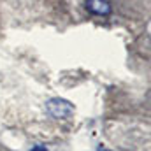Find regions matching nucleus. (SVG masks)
Masks as SVG:
<instances>
[{
    "label": "nucleus",
    "mask_w": 151,
    "mask_h": 151,
    "mask_svg": "<svg viewBox=\"0 0 151 151\" xmlns=\"http://www.w3.org/2000/svg\"><path fill=\"white\" fill-rule=\"evenodd\" d=\"M46 111L55 119H65L74 113V106L65 99H51L46 104Z\"/></svg>",
    "instance_id": "obj_1"
},
{
    "label": "nucleus",
    "mask_w": 151,
    "mask_h": 151,
    "mask_svg": "<svg viewBox=\"0 0 151 151\" xmlns=\"http://www.w3.org/2000/svg\"><path fill=\"white\" fill-rule=\"evenodd\" d=\"M86 9L95 16H109L113 5L109 4V0H86Z\"/></svg>",
    "instance_id": "obj_2"
},
{
    "label": "nucleus",
    "mask_w": 151,
    "mask_h": 151,
    "mask_svg": "<svg viewBox=\"0 0 151 151\" xmlns=\"http://www.w3.org/2000/svg\"><path fill=\"white\" fill-rule=\"evenodd\" d=\"M32 151H47V150H46L44 146H34V148H32Z\"/></svg>",
    "instance_id": "obj_3"
},
{
    "label": "nucleus",
    "mask_w": 151,
    "mask_h": 151,
    "mask_svg": "<svg viewBox=\"0 0 151 151\" xmlns=\"http://www.w3.org/2000/svg\"><path fill=\"white\" fill-rule=\"evenodd\" d=\"M99 151H107V150H102V148H100V150H99Z\"/></svg>",
    "instance_id": "obj_4"
}]
</instances>
